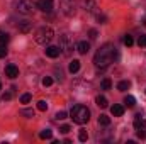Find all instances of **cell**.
I'll use <instances>...</instances> for the list:
<instances>
[{
  "mask_svg": "<svg viewBox=\"0 0 146 144\" xmlns=\"http://www.w3.org/2000/svg\"><path fill=\"white\" fill-rule=\"evenodd\" d=\"M14 7H15V10H17L19 14H24V15H29V14H33V10H34L33 0H15Z\"/></svg>",
  "mask_w": 146,
  "mask_h": 144,
  "instance_id": "4",
  "label": "cell"
},
{
  "mask_svg": "<svg viewBox=\"0 0 146 144\" xmlns=\"http://www.w3.org/2000/svg\"><path fill=\"white\" fill-rule=\"evenodd\" d=\"M60 49L65 54H70L73 49H75V44H73V39L70 34H61L60 36Z\"/></svg>",
  "mask_w": 146,
  "mask_h": 144,
  "instance_id": "5",
  "label": "cell"
},
{
  "mask_svg": "<svg viewBox=\"0 0 146 144\" xmlns=\"http://www.w3.org/2000/svg\"><path fill=\"white\" fill-rule=\"evenodd\" d=\"M37 9L42 12H51L53 10V0H37Z\"/></svg>",
  "mask_w": 146,
  "mask_h": 144,
  "instance_id": "8",
  "label": "cell"
},
{
  "mask_svg": "<svg viewBox=\"0 0 146 144\" xmlns=\"http://www.w3.org/2000/svg\"><path fill=\"white\" fill-rule=\"evenodd\" d=\"M124 105L129 108H133L134 105H136V100H134V97H131V95H127L126 98H124Z\"/></svg>",
  "mask_w": 146,
  "mask_h": 144,
  "instance_id": "18",
  "label": "cell"
},
{
  "mask_svg": "<svg viewBox=\"0 0 146 144\" xmlns=\"http://www.w3.org/2000/svg\"><path fill=\"white\" fill-rule=\"evenodd\" d=\"M82 5H83V9H85L87 12H92V14H95L97 9H99L95 0H82Z\"/></svg>",
  "mask_w": 146,
  "mask_h": 144,
  "instance_id": "7",
  "label": "cell"
},
{
  "mask_svg": "<svg viewBox=\"0 0 146 144\" xmlns=\"http://www.w3.org/2000/svg\"><path fill=\"white\" fill-rule=\"evenodd\" d=\"M122 41H124V44H126V46H133V44H134V41H133V36H129V34H126Z\"/></svg>",
  "mask_w": 146,
  "mask_h": 144,
  "instance_id": "26",
  "label": "cell"
},
{
  "mask_svg": "<svg viewBox=\"0 0 146 144\" xmlns=\"http://www.w3.org/2000/svg\"><path fill=\"white\" fill-rule=\"evenodd\" d=\"M100 88H102V90H110V88H112V81H110L109 78L102 80V83H100Z\"/></svg>",
  "mask_w": 146,
  "mask_h": 144,
  "instance_id": "20",
  "label": "cell"
},
{
  "mask_svg": "<svg viewBox=\"0 0 146 144\" xmlns=\"http://www.w3.org/2000/svg\"><path fill=\"white\" fill-rule=\"evenodd\" d=\"M31 31H33V22L24 20V22H21V24H19V32L27 34V32H31Z\"/></svg>",
  "mask_w": 146,
  "mask_h": 144,
  "instance_id": "11",
  "label": "cell"
},
{
  "mask_svg": "<svg viewBox=\"0 0 146 144\" xmlns=\"http://www.w3.org/2000/svg\"><path fill=\"white\" fill-rule=\"evenodd\" d=\"M60 7H61V12L68 17L75 15V12H76V2L75 0H61Z\"/></svg>",
  "mask_w": 146,
  "mask_h": 144,
  "instance_id": "6",
  "label": "cell"
},
{
  "mask_svg": "<svg viewBox=\"0 0 146 144\" xmlns=\"http://www.w3.org/2000/svg\"><path fill=\"white\" fill-rule=\"evenodd\" d=\"M7 56V44H0V58Z\"/></svg>",
  "mask_w": 146,
  "mask_h": 144,
  "instance_id": "30",
  "label": "cell"
},
{
  "mask_svg": "<svg viewBox=\"0 0 146 144\" xmlns=\"http://www.w3.org/2000/svg\"><path fill=\"white\" fill-rule=\"evenodd\" d=\"M31 93H24V95H21V104H29L31 102Z\"/></svg>",
  "mask_w": 146,
  "mask_h": 144,
  "instance_id": "25",
  "label": "cell"
},
{
  "mask_svg": "<svg viewBox=\"0 0 146 144\" xmlns=\"http://www.w3.org/2000/svg\"><path fill=\"white\" fill-rule=\"evenodd\" d=\"M60 131H61L63 134H68V132H70V126H66V124H65V126H61V127H60Z\"/></svg>",
  "mask_w": 146,
  "mask_h": 144,
  "instance_id": "35",
  "label": "cell"
},
{
  "mask_svg": "<svg viewBox=\"0 0 146 144\" xmlns=\"http://www.w3.org/2000/svg\"><path fill=\"white\" fill-rule=\"evenodd\" d=\"M97 36H99V32H97L95 29H90V31H88V37H90V39H97Z\"/></svg>",
  "mask_w": 146,
  "mask_h": 144,
  "instance_id": "32",
  "label": "cell"
},
{
  "mask_svg": "<svg viewBox=\"0 0 146 144\" xmlns=\"http://www.w3.org/2000/svg\"><path fill=\"white\" fill-rule=\"evenodd\" d=\"M99 124H100V126H109L110 124V117H107V115L102 114V115L99 117Z\"/></svg>",
  "mask_w": 146,
  "mask_h": 144,
  "instance_id": "21",
  "label": "cell"
},
{
  "mask_svg": "<svg viewBox=\"0 0 146 144\" xmlns=\"http://www.w3.org/2000/svg\"><path fill=\"white\" fill-rule=\"evenodd\" d=\"M44 51H46V56H49V58H58L60 53H61L60 46H48Z\"/></svg>",
  "mask_w": 146,
  "mask_h": 144,
  "instance_id": "10",
  "label": "cell"
},
{
  "mask_svg": "<svg viewBox=\"0 0 146 144\" xmlns=\"http://www.w3.org/2000/svg\"><path fill=\"white\" fill-rule=\"evenodd\" d=\"M129 88H131V81L129 80H122V81L117 83V90H121V92H126Z\"/></svg>",
  "mask_w": 146,
  "mask_h": 144,
  "instance_id": "15",
  "label": "cell"
},
{
  "mask_svg": "<svg viewBox=\"0 0 146 144\" xmlns=\"http://www.w3.org/2000/svg\"><path fill=\"white\" fill-rule=\"evenodd\" d=\"M0 90H2V83H0Z\"/></svg>",
  "mask_w": 146,
  "mask_h": 144,
  "instance_id": "37",
  "label": "cell"
},
{
  "mask_svg": "<svg viewBox=\"0 0 146 144\" xmlns=\"http://www.w3.org/2000/svg\"><path fill=\"white\" fill-rule=\"evenodd\" d=\"M70 115H72L73 122L75 124H87L88 120H90V110L85 107V105H75L72 108V112H70Z\"/></svg>",
  "mask_w": 146,
  "mask_h": 144,
  "instance_id": "2",
  "label": "cell"
},
{
  "mask_svg": "<svg viewBox=\"0 0 146 144\" xmlns=\"http://www.w3.org/2000/svg\"><path fill=\"white\" fill-rule=\"evenodd\" d=\"M37 108L42 110V112L48 110V104H46V100H39V102H37Z\"/></svg>",
  "mask_w": 146,
  "mask_h": 144,
  "instance_id": "28",
  "label": "cell"
},
{
  "mask_svg": "<svg viewBox=\"0 0 146 144\" xmlns=\"http://www.w3.org/2000/svg\"><path fill=\"white\" fill-rule=\"evenodd\" d=\"M76 51H78L80 54H87V53L90 51V44H88L87 41H80V42L76 44Z\"/></svg>",
  "mask_w": 146,
  "mask_h": 144,
  "instance_id": "12",
  "label": "cell"
},
{
  "mask_svg": "<svg viewBox=\"0 0 146 144\" xmlns=\"http://www.w3.org/2000/svg\"><path fill=\"white\" fill-rule=\"evenodd\" d=\"M5 76H9L10 80L17 78V76H19V68H17L15 65H7V66H5Z\"/></svg>",
  "mask_w": 146,
  "mask_h": 144,
  "instance_id": "9",
  "label": "cell"
},
{
  "mask_svg": "<svg viewBox=\"0 0 146 144\" xmlns=\"http://www.w3.org/2000/svg\"><path fill=\"white\" fill-rule=\"evenodd\" d=\"M78 139H80L82 143H85V141L88 139V132H87L85 129H80V132H78Z\"/></svg>",
  "mask_w": 146,
  "mask_h": 144,
  "instance_id": "22",
  "label": "cell"
},
{
  "mask_svg": "<svg viewBox=\"0 0 146 144\" xmlns=\"http://www.w3.org/2000/svg\"><path fill=\"white\" fill-rule=\"evenodd\" d=\"M138 137H139V139H146V127L138 131Z\"/></svg>",
  "mask_w": 146,
  "mask_h": 144,
  "instance_id": "34",
  "label": "cell"
},
{
  "mask_svg": "<svg viewBox=\"0 0 146 144\" xmlns=\"http://www.w3.org/2000/svg\"><path fill=\"white\" fill-rule=\"evenodd\" d=\"M138 44H139V48H146V36H139Z\"/></svg>",
  "mask_w": 146,
  "mask_h": 144,
  "instance_id": "31",
  "label": "cell"
},
{
  "mask_svg": "<svg viewBox=\"0 0 146 144\" xmlns=\"http://www.w3.org/2000/svg\"><path fill=\"white\" fill-rule=\"evenodd\" d=\"M10 98H12V93L10 92H5L3 97H2V100H10Z\"/></svg>",
  "mask_w": 146,
  "mask_h": 144,
  "instance_id": "36",
  "label": "cell"
},
{
  "mask_svg": "<svg viewBox=\"0 0 146 144\" xmlns=\"http://www.w3.org/2000/svg\"><path fill=\"white\" fill-rule=\"evenodd\" d=\"M54 37V32H53V29L51 27H48V26H42V27H39L36 31V34H34V39H36L37 44H42V46H46L48 42H51V39Z\"/></svg>",
  "mask_w": 146,
  "mask_h": 144,
  "instance_id": "3",
  "label": "cell"
},
{
  "mask_svg": "<svg viewBox=\"0 0 146 144\" xmlns=\"http://www.w3.org/2000/svg\"><path fill=\"white\" fill-rule=\"evenodd\" d=\"M145 127H146V120L141 119V115L138 114V115H136V120H134V129L139 131V129H145Z\"/></svg>",
  "mask_w": 146,
  "mask_h": 144,
  "instance_id": "14",
  "label": "cell"
},
{
  "mask_svg": "<svg viewBox=\"0 0 146 144\" xmlns=\"http://www.w3.org/2000/svg\"><path fill=\"white\" fill-rule=\"evenodd\" d=\"M117 58V49H115V46L114 44H104L102 48H99V51L95 53V58H94V63H95V66L97 68H100V70H104V68H107L110 63L114 61Z\"/></svg>",
  "mask_w": 146,
  "mask_h": 144,
  "instance_id": "1",
  "label": "cell"
},
{
  "mask_svg": "<svg viewBox=\"0 0 146 144\" xmlns=\"http://www.w3.org/2000/svg\"><path fill=\"white\" fill-rule=\"evenodd\" d=\"M110 112H112V115H114V117H122V114H124V107H122V105H119V104H115V105H112Z\"/></svg>",
  "mask_w": 146,
  "mask_h": 144,
  "instance_id": "13",
  "label": "cell"
},
{
  "mask_svg": "<svg viewBox=\"0 0 146 144\" xmlns=\"http://www.w3.org/2000/svg\"><path fill=\"white\" fill-rule=\"evenodd\" d=\"M53 85V78L51 76H44L42 78V87H51Z\"/></svg>",
  "mask_w": 146,
  "mask_h": 144,
  "instance_id": "27",
  "label": "cell"
},
{
  "mask_svg": "<svg viewBox=\"0 0 146 144\" xmlns=\"http://www.w3.org/2000/svg\"><path fill=\"white\" fill-rule=\"evenodd\" d=\"M63 119H66V112H63V110H61V112H58V114H56V120H63Z\"/></svg>",
  "mask_w": 146,
  "mask_h": 144,
  "instance_id": "33",
  "label": "cell"
},
{
  "mask_svg": "<svg viewBox=\"0 0 146 144\" xmlns=\"http://www.w3.org/2000/svg\"><path fill=\"white\" fill-rule=\"evenodd\" d=\"M21 114H22V115H26L27 119H33V117H34V110H33V108H24Z\"/></svg>",
  "mask_w": 146,
  "mask_h": 144,
  "instance_id": "24",
  "label": "cell"
},
{
  "mask_svg": "<svg viewBox=\"0 0 146 144\" xmlns=\"http://www.w3.org/2000/svg\"><path fill=\"white\" fill-rule=\"evenodd\" d=\"M78 70H80V61H78V59H73L72 63L68 65V71L70 73H76Z\"/></svg>",
  "mask_w": 146,
  "mask_h": 144,
  "instance_id": "17",
  "label": "cell"
},
{
  "mask_svg": "<svg viewBox=\"0 0 146 144\" xmlns=\"http://www.w3.org/2000/svg\"><path fill=\"white\" fill-rule=\"evenodd\" d=\"M9 39H10V36H9L7 32L0 31V44H7V42H9Z\"/></svg>",
  "mask_w": 146,
  "mask_h": 144,
  "instance_id": "23",
  "label": "cell"
},
{
  "mask_svg": "<svg viewBox=\"0 0 146 144\" xmlns=\"http://www.w3.org/2000/svg\"><path fill=\"white\" fill-rule=\"evenodd\" d=\"M97 20H99L100 24H107V15H104V14H97Z\"/></svg>",
  "mask_w": 146,
  "mask_h": 144,
  "instance_id": "29",
  "label": "cell"
},
{
  "mask_svg": "<svg viewBox=\"0 0 146 144\" xmlns=\"http://www.w3.org/2000/svg\"><path fill=\"white\" fill-rule=\"evenodd\" d=\"M39 137H41V139H51V137H53V131H51V129H44V131H41Z\"/></svg>",
  "mask_w": 146,
  "mask_h": 144,
  "instance_id": "19",
  "label": "cell"
},
{
  "mask_svg": "<svg viewBox=\"0 0 146 144\" xmlns=\"http://www.w3.org/2000/svg\"><path fill=\"white\" fill-rule=\"evenodd\" d=\"M95 104H97V105H99L100 108H106L107 105H109V102H107V98H106V97H102V95H99V97L95 98Z\"/></svg>",
  "mask_w": 146,
  "mask_h": 144,
  "instance_id": "16",
  "label": "cell"
}]
</instances>
